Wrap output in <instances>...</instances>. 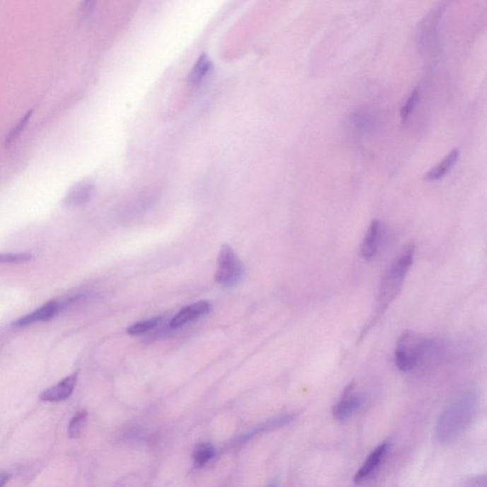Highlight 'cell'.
Here are the masks:
<instances>
[{
	"label": "cell",
	"mask_w": 487,
	"mask_h": 487,
	"mask_svg": "<svg viewBox=\"0 0 487 487\" xmlns=\"http://www.w3.org/2000/svg\"><path fill=\"white\" fill-rule=\"evenodd\" d=\"M245 269L235 250L228 245H223L218 255L216 279L220 286L232 288L238 285L244 277Z\"/></svg>",
	"instance_id": "obj_4"
},
{
	"label": "cell",
	"mask_w": 487,
	"mask_h": 487,
	"mask_svg": "<svg viewBox=\"0 0 487 487\" xmlns=\"http://www.w3.org/2000/svg\"><path fill=\"white\" fill-rule=\"evenodd\" d=\"M269 487H276V486H275V484H271V486H269Z\"/></svg>",
	"instance_id": "obj_24"
},
{
	"label": "cell",
	"mask_w": 487,
	"mask_h": 487,
	"mask_svg": "<svg viewBox=\"0 0 487 487\" xmlns=\"http://www.w3.org/2000/svg\"><path fill=\"white\" fill-rule=\"evenodd\" d=\"M211 310H213V305L208 301H199L187 305L172 318L170 321V327L172 329H178L189 322L209 315Z\"/></svg>",
	"instance_id": "obj_11"
},
{
	"label": "cell",
	"mask_w": 487,
	"mask_h": 487,
	"mask_svg": "<svg viewBox=\"0 0 487 487\" xmlns=\"http://www.w3.org/2000/svg\"><path fill=\"white\" fill-rule=\"evenodd\" d=\"M32 114L33 112H29L28 114L22 118L20 122L18 124V126L13 129L12 131H11L9 136L7 137L6 144H10V143H12L13 140H16L19 136H20L22 131H24L25 127H26L27 124H28V121L30 117H32Z\"/></svg>",
	"instance_id": "obj_21"
},
{
	"label": "cell",
	"mask_w": 487,
	"mask_h": 487,
	"mask_svg": "<svg viewBox=\"0 0 487 487\" xmlns=\"http://www.w3.org/2000/svg\"><path fill=\"white\" fill-rule=\"evenodd\" d=\"M431 348V341L415 331H406L399 337L395 349V365L399 370L410 372L423 361Z\"/></svg>",
	"instance_id": "obj_3"
},
{
	"label": "cell",
	"mask_w": 487,
	"mask_h": 487,
	"mask_svg": "<svg viewBox=\"0 0 487 487\" xmlns=\"http://www.w3.org/2000/svg\"><path fill=\"white\" fill-rule=\"evenodd\" d=\"M88 413L86 411H81L71 418L69 423L68 434L71 439H76L81 436L85 425L87 422Z\"/></svg>",
	"instance_id": "obj_19"
},
{
	"label": "cell",
	"mask_w": 487,
	"mask_h": 487,
	"mask_svg": "<svg viewBox=\"0 0 487 487\" xmlns=\"http://www.w3.org/2000/svg\"><path fill=\"white\" fill-rule=\"evenodd\" d=\"M95 194V186L89 181H83L74 185L64 198V204L68 207L76 208L86 205L93 199Z\"/></svg>",
	"instance_id": "obj_12"
},
{
	"label": "cell",
	"mask_w": 487,
	"mask_h": 487,
	"mask_svg": "<svg viewBox=\"0 0 487 487\" xmlns=\"http://www.w3.org/2000/svg\"><path fill=\"white\" fill-rule=\"evenodd\" d=\"M33 260L31 253H0V264L15 265V264L28 263Z\"/></svg>",
	"instance_id": "obj_20"
},
{
	"label": "cell",
	"mask_w": 487,
	"mask_h": 487,
	"mask_svg": "<svg viewBox=\"0 0 487 487\" xmlns=\"http://www.w3.org/2000/svg\"><path fill=\"white\" fill-rule=\"evenodd\" d=\"M161 321L162 317H155L148 319V320L136 322V323L128 327L127 332L130 335H133V336H137V335L153 330L161 323Z\"/></svg>",
	"instance_id": "obj_18"
},
{
	"label": "cell",
	"mask_w": 487,
	"mask_h": 487,
	"mask_svg": "<svg viewBox=\"0 0 487 487\" xmlns=\"http://www.w3.org/2000/svg\"><path fill=\"white\" fill-rule=\"evenodd\" d=\"M10 475L5 472H0V487L6 486L8 481H9Z\"/></svg>",
	"instance_id": "obj_23"
},
{
	"label": "cell",
	"mask_w": 487,
	"mask_h": 487,
	"mask_svg": "<svg viewBox=\"0 0 487 487\" xmlns=\"http://www.w3.org/2000/svg\"><path fill=\"white\" fill-rule=\"evenodd\" d=\"M351 123L355 130L365 133L372 128L373 118L370 112L362 110V111H357L352 115Z\"/></svg>",
	"instance_id": "obj_16"
},
{
	"label": "cell",
	"mask_w": 487,
	"mask_h": 487,
	"mask_svg": "<svg viewBox=\"0 0 487 487\" xmlns=\"http://www.w3.org/2000/svg\"><path fill=\"white\" fill-rule=\"evenodd\" d=\"M445 6L441 4L438 7L432 10L421 22L417 32L418 44L423 48H428L435 43V40H439L440 30L442 16H444Z\"/></svg>",
	"instance_id": "obj_5"
},
{
	"label": "cell",
	"mask_w": 487,
	"mask_h": 487,
	"mask_svg": "<svg viewBox=\"0 0 487 487\" xmlns=\"http://www.w3.org/2000/svg\"><path fill=\"white\" fill-rule=\"evenodd\" d=\"M78 384V375L73 374L66 377L62 381L57 382L54 386L44 390L40 395V400L49 401V403H59L67 400L73 394L74 389Z\"/></svg>",
	"instance_id": "obj_9"
},
{
	"label": "cell",
	"mask_w": 487,
	"mask_h": 487,
	"mask_svg": "<svg viewBox=\"0 0 487 487\" xmlns=\"http://www.w3.org/2000/svg\"><path fill=\"white\" fill-rule=\"evenodd\" d=\"M213 62L206 54H201L199 59L189 74V83L194 87L200 86L213 71Z\"/></svg>",
	"instance_id": "obj_14"
},
{
	"label": "cell",
	"mask_w": 487,
	"mask_h": 487,
	"mask_svg": "<svg viewBox=\"0 0 487 487\" xmlns=\"http://www.w3.org/2000/svg\"><path fill=\"white\" fill-rule=\"evenodd\" d=\"M414 254L415 245L413 243L406 245L382 275L374 312L368 323L365 324V329H363L362 336H364L365 333L375 324L400 294L406 275L413 264Z\"/></svg>",
	"instance_id": "obj_1"
},
{
	"label": "cell",
	"mask_w": 487,
	"mask_h": 487,
	"mask_svg": "<svg viewBox=\"0 0 487 487\" xmlns=\"http://www.w3.org/2000/svg\"><path fill=\"white\" fill-rule=\"evenodd\" d=\"M389 445L387 442H382L379 447L370 454L365 459V463L363 464L361 469L358 470L356 474L354 476V483L360 484L365 483L368 479L376 472V470L381 466L385 457H386L387 450H389Z\"/></svg>",
	"instance_id": "obj_8"
},
{
	"label": "cell",
	"mask_w": 487,
	"mask_h": 487,
	"mask_svg": "<svg viewBox=\"0 0 487 487\" xmlns=\"http://www.w3.org/2000/svg\"><path fill=\"white\" fill-rule=\"evenodd\" d=\"M364 404V396L356 390L355 382H351L332 409V415L337 421H346L357 412Z\"/></svg>",
	"instance_id": "obj_6"
},
{
	"label": "cell",
	"mask_w": 487,
	"mask_h": 487,
	"mask_svg": "<svg viewBox=\"0 0 487 487\" xmlns=\"http://www.w3.org/2000/svg\"><path fill=\"white\" fill-rule=\"evenodd\" d=\"M60 310H61V305L59 302L49 301L40 307V309L34 310L29 315L22 316L13 322V326L16 327H28L35 323H40V322L52 320L59 315Z\"/></svg>",
	"instance_id": "obj_10"
},
{
	"label": "cell",
	"mask_w": 487,
	"mask_h": 487,
	"mask_svg": "<svg viewBox=\"0 0 487 487\" xmlns=\"http://www.w3.org/2000/svg\"><path fill=\"white\" fill-rule=\"evenodd\" d=\"M384 233L382 223L379 220H372L361 245V256L365 261H370L375 257L382 245Z\"/></svg>",
	"instance_id": "obj_7"
},
{
	"label": "cell",
	"mask_w": 487,
	"mask_h": 487,
	"mask_svg": "<svg viewBox=\"0 0 487 487\" xmlns=\"http://www.w3.org/2000/svg\"><path fill=\"white\" fill-rule=\"evenodd\" d=\"M214 455H216V450H214L213 445L202 444L198 445L194 450V455H192L194 467H202L205 466L210 459L213 458Z\"/></svg>",
	"instance_id": "obj_15"
},
{
	"label": "cell",
	"mask_w": 487,
	"mask_h": 487,
	"mask_svg": "<svg viewBox=\"0 0 487 487\" xmlns=\"http://www.w3.org/2000/svg\"><path fill=\"white\" fill-rule=\"evenodd\" d=\"M467 487H486V476H478L467 483Z\"/></svg>",
	"instance_id": "obj_22"
},
{
	"label": "cell",
	"mask_w": 487,
	"mask_h": 487,
	"mask_svg": "<svg viewBox=\"0 0 487 487\" xmlns=\"http://www.w3.org/2000/svg\"><path fill=\"white\" fill-rule=\"evenodd\" d=\"M420 101V90L419 89H414L410 93L406 101L404 102L403 107H401L400 117L401 123L406 124L411 115L413 114L415 109L417 108L418 103Z\"/></svg>",
	"instance_id": "obj_17"
},
{
	"label": "cell",
	"mask_w": 487,
	"mask_h": 487,
	"mask_svg": "<svg viewBox=\"0 0 487 487\" xmlns=\"http://www.w3.org/2000/svg\"><path fill=\"white\" fill-rule=\"evenodd\" d=\"M478 398L472 390L457 395L444 410L437 423V437L442 445H450L467 430L477 412Z\"/></svg>",
	"instance_id": "obj_2"
},
{
	"label": "cell",
	"mask_w": 487,
	"mask_h": 487,
	"mask_svg": "<svg viewBox=\"0 0 487 487\" xmlns=\"http://www.w3.org/2000/svg\"><path fill=\"white\" fill-rule=\"evenodd\" d=\"M459 148H453L440 163L426 173L425 178L423 179L428 181V182H435V181H438L440 179L445 177L452 170V168L455 166V164L459 160Z\"/></svg>",
	"instance_id": "obj_13"
}]
</instances>
